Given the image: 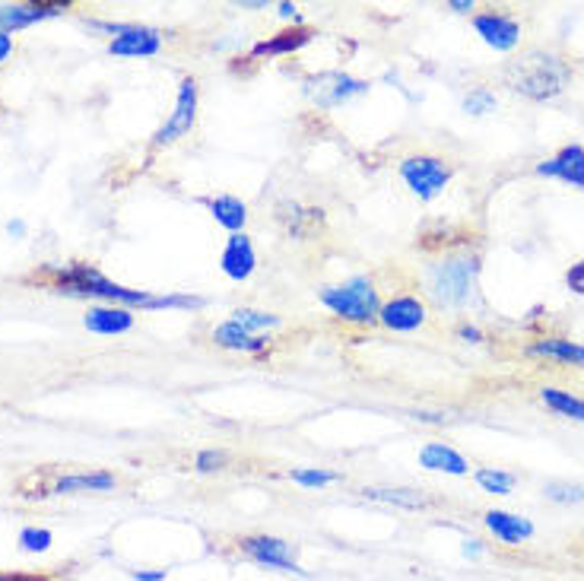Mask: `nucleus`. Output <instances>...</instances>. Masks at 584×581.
Here are the masks:
<instances>
[{
    "instance_id": "ddd939ff",
    "label": "nucleus",
    "mask_w": 584,
    "mask_h": 581,
    "mask_svg": "<svg viewBox=\"0 0 584 581\" xmlns=\"http://www.w3.org/2000/svg\"><path fill=\"white\" fill-rule=\"evenodd\" d=\"M220 268H223V273H226L229 280H235V283L248 280V276L254 273L258 258H254V248H251L248 235H229V242H226V248H223V258H220Z\"/></svg>"
},
{
    "instance_id": "f704fd0d",
    "label": "nucleus",
    "mask_w": 584,
    "mask_h": 581,
    "mask_svg": "<svg viewBox=\"0 0 584 581\" xmlns=\"http://www.w3.org/2000/svg\"><path fill=\"white\" fill-rule=\"evenodd\" d=\"M464 556H468V559H480V556H483V543L464 541Z\"/></svg>"
},
{
    "instance_id": "58836bf2",
    "label": "nucleus",
    "mask_w": 584,
    "mask_h": 581,
    "mask_svg": "<svg viewBox=\"0 0 584 581\" xmlns=\"http://www.w3.org/2000/svg\"><path fill=\"white\" fill-rule=\"evenodd\" d=\"M7 230H10V233H13V235H23V233H26V226H23L20 220H16V223H10Z\"/></svg>"
},
{
    "instance_id": "4c0bfd02",
    "label": "nucleus",
    "mask_w": 584,
    "mask_h": 581,
    "mask_svg": "<svg viewBox=\"0 0 584 581\" xmlns=\"http://www.w3.org/2000/svg\"><path fill=\"white\" fill-rule=\"evenodd\" d=\"M279 16H283V20L296 16V7H293V3H279Z\"/></svg>"
},
{
    "instance_id": "9b49d317",
    "label": "nucleus",
    "mask_w": 584,
    "mask_h": 581,
    "mask_svg": "<svg viewBox=\"0 0 584 581\" xmlns=\"http://www.w3.org/2000/svg\"><path fill=\"white\" fill-rule=\"evenodd\" d=\"M378 321L390 331H417L426 324V306L417 296H397L388 306H382Z\"/></svg>"
},
{
    "instance_id": "c9c22d12",
    "label": "nucleus",
    "mask_w": 584,
    "mask_h": 581,
    "mask_svg": "<svg viewBox=\"0 0 584 581\" xmlns=\"http://www.w3.org/2000/svg\"><path fill=\"white\" fill-rule=\"evenodd\" d=\"M13 51V36H0V61H7Z\"/></svg>"
},
{
    "instance_id": "c85d7f7f",
    "label": "nucleus",
    "mask_w": 584,
    "mask_h": 581,
    "mask_svg": "<svg viewBox=\"0 0 584 581\" xmlns=\"http://www.w3.org/2000/svg\"><path fill=\"white\" fill-rule=\"evenodd\" d=\"M289 477H293V483L309 486V490L327 486V483H334V480H337V473H334V470H293Z\"/></svg>"
},
{
    "instance_id": "4468645a",
    "label": "nucleus",
    "mask_w": 584,
    "mask_h": 581,
    "mask_svg": "<svg viewBox=\"0 0 584 581\" xmlns=\"http://www.w3.org/2000/svg\"><path fill=\"white\" fill-rule=\"evenodd\" d=\"M483 524L496 534V541L508 543V546H518V543L534 537V524H531L527 518L511 515V511H499V508L486 511V515H483Z\"/></svg>"
},
{
    "instance_id": "6ab92c4d",
    "label": "nucleus",
    "mask_w": 584,
    "mask_h": 581,
    "mask_svg": "<svg viewBox=\"0 0 584 581\" xmlns=\"http://www.w3.org/2000/svg\"><path fill=\"white\" fill-rule=\"evenodd\" d=\"M213 344L223 349H241V353H261V349L268 347V341L248 334V331L238 327L235 321H226V324H220V327L213 331Z\"/></svg>"
},
{
    "instance_id": "2eb2a0df",
    "label": "nucleus",
    "mask_w": 584,
    "mask_h": 581,
    "mask_svg": "<svg viewBox=\"0 0 584 581\" xmlns=\"http://www.w3.org/2000/svg\"><path fill=\"white\" fill-rule=\"evenodd\" d=\"M83 324L92 334L115 337V334H127L134 327V314H131V309H124V306H96V309L86 311Z\"/></svg>"
},
{
    "instance_id": "393cba45",
    "label": "nucleus",
    "mask_w": 584,
    "mask_h": 581,
    "mask_svg": "<svg viewBox=\"0 0 584 581\" xmlns=\"http://www.w3.org/2000/svg\"><path fill=\"white\" fill-rule=\"evenodd\" d=\"M473 477H476V483H480L486 493H493V496H508V493L514 490V477L506 473V470H496V467H480Z\"/></svg>"
},
{
    "instance_id": "7ed1b4c3",
    "label": "nucleus",
    "mask_w": 584,
    "mask_h": 581,
    "mask_svg": "<svg viewBox=\"0 0 584 581\" xmlns=\"http://www.w3.org/2000/svg\"><path fill=\"white\" fill-rule=\"evenodd\" d=\"M480 261L473 255H451L428 268L426 289L442 309H468L476 299Z\"/></svg>"
},
{
    "instance_id": "72a5a7b5",
    "label": "nucleus",
    "mask_w": 584,
    "mask_h": 581,
    "mask_svg": "<svg viewBox=\"0 0 584 581\" xmlns=\"http://www.w3.org/2000/svg\"><path fill=\"white\" fill-rule=\"evenodd\" d=\"M458 337H461V341H468V344H480V341H483L480 327H473V324H464V327H458Z\"/></svg>"
},
{
    "instance_id": "5701e85b",
    "label": "nucleus",
    "mask_w": 584,
    "mask_h": 581,
    "mask_svg": "<svg viewBox=\"0 0 584 581\" xmlns=\"http://www.w3.org/2000/svg\"><path fill=\"white\" fill-rule=\"evenodd\" d=\"M540 397H544V404L549 407V410L562 413V417H572V420H582L584 423L582 397H575V394H569V391H559V387H544V391H540Z\"/></svg>"
},
{
    "instance_id": "6e6552de",
    "label": "nucleus",
    "mask_w": 584,
    "mask_h": 581,
    "mask_svg": "<svg viewBox=\"0 0 584 581\" xmlns=\"http://www.w3.org/2000/svg\"><path fill=\"white\" fill-rule=\"evenodd\" d=\"M473 26L483 36V41L496 51H511L521 41L518 20H511L506 13H480V16H473Z\"/></svg>"
},
{
    "instance_id": "dca6fc26",
    "label": "nucleus",
    "mask_w": 584,
    "mask_h": 581,
    "mask_svg": "<svg viewBox=\"0 0 584 581\" xmlns=\"http://www.w3.org/2000/svg\"><path fill=\"white\" fill-rule=\"evenodd\" d=\"M115 486V477L105 473V470H92V473H67V477H58L51 486H48V496H67V493H105Z\"/></svg>"
},
{
    "instance_id": "aec40b11",
    "label": "nucleus",
    "mask_w": 584,
    "mask_h": 581,
    "mask_svg": "<svg viewBox=\"0 0 584 581\" xmlns=\"http://www.w3.org/2000/svg\"><path fill=\"white\" fill-rule=\"evenodd\" d=\"M207 207H210V213H213V220L223 226V230H229V233H238L241 226H245V220H248V210H245V203L233 197V194H223V197H216V200H207Z\"/></svg>"
},
{
    "instance_id": "b1692460",
    "label": "nucleus",
    "mask_w": 584,
    "mask_h": 581,
    "mask_svg": "<svg viewBox=\"0 0 584 581\" xmlns=\"http://www.w3.org/2000/svg\"><path fill=\"white\" fill-rule=\"evenodd\" d=\"M365 499L372 503H388V505H400V508H423L426 499L413 490H378V486H365L362 490Z\"/></svg>"
},
{
    "instance_id": "423d86ee",
    "label": "nucleus",
    "mask_w": 584,
    "mask_h": 581,
    "mask_svg": "<svg viewBox=\"0 0 584 581\" xmlns=\"http://www.w3.org/2000/svg\"><path fill=\"white\" fill-rule=\"evenodd\" d=\"M241 553L258 563V566H268L276 572H296V576H306V569L299 566L296 559V546L283 537H271V534H258V537H245L241 541Z\"/></svg>"
},
{
    "instance_id": "4be33fe9",
    "label": "nucleus",
    "mask_w": 584,
    "mask_h": 581,
    "mask_svg": "<svg viewBox=\"0 0 584 581\" xmlns=\"http://www.w3.org/2000/svg\"><path fill=\"white\" fill-rule=\"evenodd\" d=\"M312 41V29H289V33H279L276 39H268V41H258L254 45V58H264V54H271V58H276V54H293V51H299L302 45H309Z\"/></svg>"
},
{
    "instance_id": "c756f323",
    "label": "nucleus",
    "mask_w": 584,
    "mask_h": 581,
    "mask_svg": "<svg viewBox=\"0 0 584 581\" xmlns=\"http://www.w3.org/2000/svg\"><path fill=\"white\" fill-rule=\"evenodd\" d=\"M464 109H468L470 115H486V112L496 109V96L486 86H480V89H473L468 99H464Z\"/></svg>"
},
{
    "instance_id": "e433bc0d",
    "label": "nucleus",
    "mask_w": 584,
    "mask_h": 581,
    "mask_svg": "<svg viewBox=\"0 0 584 581\" xmlns=\"http://www.w3.org/2000/svg\"><path fill=\"white\" fill-rule=\"evenodd\" d=\"M448 7H451L455 13H468V10H473V3H464V0H451Z\"/></svg>"
},
{
    "instance_id": "bb28decb",
    "label": "nucleus",
    "mask_w": 584,
    "mask_h": 581,
    "mask_svg": "<svg viewBox=\"0 0 584 581\" xmlns=\"http://www.w3.org/2000/svg\"><path fill=\"white\" fill-rule=\"evenodd\" d=\"M544 493L546 499H552V503L559 505L584 503V486H579V483H559V480H552V483H546Z\"/></svg>"
},
{
    "instance_id": "20e7f679",
    "label": "nucleus",
    "mask_w": 584,
    "mask_h": 581,
    "mask_svg": "<svg viewBox=\"0 0 584 581\" xmlns=\"http://www.w3.org/2000/svg\"><path fill=\"white\" fill-rule=\"evenodd\" d=\"M321 302L337 318L352 321V324H372V321H378V311H382L375 283L369 276H352L340 286H324Z\"/></svg>"
},
{
    "instance_id": "7c9ffc66",
    "label": "nucleus",
    "mask_w": 584,
    "mask_h": 581,
    "mask_svg": "<svg viewBox=\"0 0 584 581\" xmlns=\"http://www.w3.org/2000/svg\"><path fill=\"white\" fill-rule=\"evenodd\" d=\"M226 465V452H200L197 455V470H220Z\"/></svg>"
},
{
    "instance_id": "1a4fd4ad",
    "label": "nucleus",
    "mask_w": 584,
    "mask_h": 581,
    "mask_svg": "<svg viewBox=\"0 0 584 581\" xmlns=\"http://www.w3.org/2000/svg\"><path fill=\"white\" fill-rule=\"evenodd\" d=\"M64 13L61 3H3L0 7V36H10L16 29H26L39 20Z\"/></svg>"
},
{
    "instance_id": "9d476101",
    "label": "nucleus",
    "mask_w": 584,
    "mask_h": 581,
    "mask_svg": "<svg viewBox=\"0 0 584 581\" xmlns=\"http://www.w3.org/2000/svg\"><path fill=\"white\" fill-rule=\"evenodd\" d=\"M537 175H546V178H559L566 185H575V188H584V147L572 144L566 150L546 159L537 165Z\"/></svg>"
},
{
    "instance_id": "f03ea898",
    "label": "nucleus",
    "mask_w": 584,
    "mask_h": 581,
    "mask_svg": "<svg viewBox=\"0 0 584 581\" xmlns=\"http://www.w3.org/2000/svg\"><path fill=\"white\" fill-rule=\"evenodd\" d=\"M502 77L514 92H521L527 99H537V102H546V99H556V96H562L569 89L572 64L566 58H559L556 51L527 48L514 61H508Z\"/></svg>"
},
{
    "instance_id": "0eeeda50",
    "label": "nucleus",
    "mask_w": 584,
    "mask_h": 581,
    "mask_svg": "<svg viewBox=\"0 0 584 581\" xmlns=\"http://www.w3.org/2000/svg\"><path fill=\"white\" fill-rule=\"evenodd\" d=\"M197 121V79L185 77L178 83V99H175V112L172 118L162 124L157 131V144L165 147V144H175L178 137L191 134Z\"/></svg>"
},
{
    "instance_id": "a878e982",
    "label": "nucleus",
    "mask_w": 584,
    "mask_h": 581,
    "mask_svg": "<svg viewBox=\"0 0 584 581\" xmlns=\"http://www.w3.org/2000/svg\"><path fill=\"white\" fill-rule=\"evenodd\" d=\"M233 321L238 327H245L248 334L254 331H271V327H279V318L271 314V311H254V309H238L233 314Z\"/></svg>"
},
{
    "instance_id": "f3484780",
    "label": "nucleus",
    "mask_w": 584,
    "mask_h": 581,
    "mask_svg": "<svg viewBox=\"0 0 584 581\" xmlns=\"http://www.w3.org/2000/svg\"><path fill=\"white\" fill-rule=\"evenodd\" d=\"M314 83H318L314 99H318L321 106H337V102L350 99L356 92H365V89H369L362 79L344 77V74H324V77H318Z\"/></svg>"
},
{
    "instance_id": "f257e3e1",
    "label": "nucleus",
    "mask_w": 584,
    "mask_h": 581,
    "mask_svg": "<svg viewBox=\"0 0 584 581\" xmlns=\"http://www.w3.org/2000/svg\"><path fill=\"white\" fill-rule=\"evenodd\" d=\"M54 289L67 296H86V299H109L112 306L121 302L124 309H200V296H153L147 289H127L117 286L109 276L86 268V264H71L64 271H54Z\"/></svg>"
},
{
    "instance_id": "a211bd4d",
    "label": "nucleus",
    "mask_w": 584,
    "mask_h": 581,
    "mask_svg": "<svg viewBox=\"0 0 584 581\" xmlns=\"http://www.w3.org/2000/svg\"><path fill=\"white\" fill-rule=\"evenodd\" d=\"M420 465L426 470H442V473H455V477H464L470 465L464 461V455H458L455 448L442 445V442H428L426 448L420 452Z\"/></svg>"
},
{
    "instance_id": "473e14b6",
    "label": "nucleus",
    "mask_w": 584,
    "mask_h": 581,
    "mask_svg": "<svg viewBox=\"0 0 584 581\" xmlns=\"http://www.w3.org/2000/svg\"><path fill=\"white\" fill-rule=\"evenodd\" d=\"M169 569H134L131 579L134 581H165Z\"/></svg>"
},
{
    "instance_id": "cd10ccee",
    "label": "nucleus",
    "mask_w": 584,
    "mask_h": 581,
    "mask_svg": "<svg viewBox=\"0 0 584 581\" xmlns=\"http://www.w3.org/2000/svg\"><path fill=\"white\" fill-rule=\"evenodd\" d=\"M51 543H54V537H51L48 528H23V531H20V546H23L26 553H45Z\"/></svg>"
},
{
    "instance_id": "412c9836",
    "label": "nucleus",
    "mask_w": 584,
    "mask_h": 581,
    "mask_svg": "<svg viewBox=\"0 0 584 581\" xmlns=\"http://www.w3.org/2000/svg\"><path fill=\"white\" fill-rule=\"evenodd\" d=\"M534 356H546L556 362H569V366H584V347L575 341H562V337H544L531 347Z\"/></svg>"
},
{
    "instance_id": "2f4dec72",
    "label": "nucleus",
    "mask_w": 584,
    "mask_h": 581,
    "mask_svg": "<svg viewBox=\"0 0 584 581\" xmlns=\"http://www.w3.org/2000/svg\"><path fill=\"white\" fill-rule=\"evenodd\" d=\"M566 283H569V289H572V293L584 296V261H579V264H572V268H569V273H566Z\"/></svg>"
},
{
    "instance_id": "f8f14e48",
    "label": "nucleus",
    "mask_w": 584,
    "mask_h": 581,
    "mask_svg": "<svg viewBox=\"0 0 584 581\" xmlns=\"http://www.w3.org/2000/svg\"><path fill=\"white\" fill-rule=\"evenodd\" d=\"M162 48L157 29H147V26H127L121 36L112 39L109 51L117 58H153Z\"/></svg>"
},
{
    "instance_id": "39448f33",
    "label": "nucleus",
    "mask_w": 584,
    "mask_h": 581,
    "mask_svg": "<svg viewBox=\"0 0 584 581\" xmlns=\"http://www.w3.org/2000/svg\"><path fill=\"white\" fill-rule=\"evenodd\" d=\"M400 178L420 200H432L451 182V165L435 156H410L400 162Z\"/></svg>"
}]
</instances>
